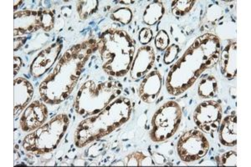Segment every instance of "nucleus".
<instances>
[{"label": "nucleus", "mask_w": 251, "mask_h": 167, "mask_svg": "<svg viewBox=\"0 0 251 167\" xmlns=\"http://www.w3.org/2000/svg\"><path fill=\"white\" fill-rule=\"evenodd\" d=\"M182 119L179 105L174 101L163 104L151 119V139L154 142H165L176 133Z\"/></svg>", "instance_id": "obj_7"}, {"label": "nucleus", "mask_w": 251, "mask_h": 167, "mask_svg": "<svg viewBox=\"0 0 251 167\" xmlns=\"http://www.w3.org/2000/svg\"><path fill=\"white\" fill-rule=\"evenodd\" d=\"M34 95V89L29 81L25 78L15 79V119L28 105Z\"/></svg>", "instance_id": "obj_15"}, {"label": "nucleus", "mask_w": 251, "mask_h": 167, "mask_svg": "<svg viewBox=\"0 0 251 167\" xmlns=\"http://www.w3.org/2000/svg\"><path fill=\"white\" fill-rule=\"evenodd\" d=\"M163 84V78L159 72L151 71L145 79H143L138 91L141 99L147 104L155 102L159 95Z\"/></svg>", "instance_id": "obj_14"}, {"label": "nucleus", "mask_w": 251, "mask_h": 167, "mask_svg": "<svg viewBox=\"0 0 251 167\" xmlns=\"http://www.w3.org/2000/svg\"><path fill=\"white\" fill-rule=\"evenodd\" d=\"M177 154L185 162H196L206 156L209 144L205 136L200 130H188L177 142Z\"/></svg>", "instance_id": "obj_9"}, {"label": "nucleus", "mask_w": 251, "mask_h": 167, "mask_svg": "<svg viewBox=\"0 0 251 167\" xmlns=\"http://www.w3.org/2000/svg\"><path fill=\"white\" fill-rule=\"evenodd\" d=\"M62 48L60 42L54 43L51 46L43 49L33 60L30 66V73L34 77L42 76L51 68L52 65L57 60Z\"/></svg>", "instance_id": "obj_12"}, {"label": "nucleus", "mask_w": 251, "mask_h": 167, "mask_svg": "<svg viewBox=\"0 0 251 167\" xmlns=\"http://www.w3.org/2000/svg\"><path fill=\"white\" fill-rule=\"evenodd\" d=\"M102 68L109 75H125L131 67L135 52L133 40L126 32L109 29L103 33L97 43Z\"/></svg>", "instance_id": "obj_4"}, {"label": "nucleus", "mask_w": 251, "mask_h": 167, "mask_svg": "<svg viewBox=\"0 0 251 167\" xmlns=\"http://www.w3.org/2000/svg\"><path fill=\"white\" fill-rule=\"evenodd\" d=\"M164 14V7L162 2L154 1L149 3L146 8L145 12L143 14V20L147 24L153 25L159 21L160 19L163 17Z\"/></svg>", "instance_id": "obj_19"}, {"label": "nucleus", "mask_w": 251, "mask_h": 167, "mask_svg": "<svg viewBox=\"0 0 251 167\" xmlns=\"http://www.w3.org/2000/svg\"><path fill=\"white\" fill-rule=\"evenodd\" d=\"M194 1H175L172 3V11L175 16H183L191 10Z\"/></svg>", "instance_id": "obj_22"}, {"label": "nucleus", "mask_w": 251, "mask_h": 167, "mask_svg": "<svg viewBox=\"0 0 251 167\" xmlns=\"http://www.w3.org/2000/svg\"><path fill=\"white\" fill-rule=\"evenodd\" d=\"M222 119V108L216 101L201 103L194 111V120L200 130L211 133L220 127Z\"/></svg>", "instance_id": "obj_10"}, {"label": "nucleus", "mask_w": 251, "mask_h": 167, "mask_svg": "<svg viewBox=\"0 0 251 167\" xmlns=\"http://www.w3.org/2000/svg\"><path fill=\"white\" fill-rule=\"evenodd\" d=\"M68 116L60 114L26 136L23 142L25 150L32 153L45 154L57 147L69 126Z\"/></svg>", "instance_id": "obj_6"}, {"label": "nucleus", "mask_w": 251, "mask_h": 167, "mask_svg": "<svg viewBox=\"0 0 251 167\" xmlns=\"http://www.w3.org/2000/svg\"><path fill=\"white\" fill-rule=\"evenodd\" d=\"M97 48L94 40L73 46L63 54L56 66L40 86L44 102L58 105L68 99L77 84L83 69Z\"/></svg>", "instance_id": "obj_2"}, {"label": "nucleus", "mask_w": 251, "mask_h": 167, "mask_svg": "<svg viewBox=\"0 0 251 167\" xmlns=\"http://www.w3.org/2000/svg\"><path fill=\"white\" fill-rule=\"evenodd\" d=\"M237 153L235 151H228L220 157L219 166L236 167Z\"/></svg>", "instance_id": "obj_24"}, {"label": "nucleus", "mask_w": 251, "mask_h": 167, "mask_svg": "<svg viewBox=\"0 0 251 167\" xmlns=\"http://www.w3.org/2000/svg\"><path fill=\"white\" fill-rule=\"evenodd\" d=\"M155 53L151 46H143L137 51V56L131 67V76L138 79L145 76L154 64Z\"/></svg>", "instance_id": "obj_13"}, {"label": "nucleus", "mask_w": 251, "mask_h": 167, "mask_svg": "<svg viewBox=\"0 0 251 167\" xmlns=\"http://www.w3.org/2000/svg\"><path fill=\"white\" fill-rule=\"evenodd\" d=\"M237 45L235 41L230 40L225 47L220 55V66L224 76L228 79H233L237 74Z\"/></svg>", "instance_id": "obj_16"}, {"label": "nucleus", "mask_w": 251, "mask_h": 167, "mask_svg": "<svg viewBox=\"0 0 251 167\" xmlns=\"http://www.w3.org/2000/svg\"><path fill=\"white\" fill-rule=\"evenodd\" d=\"M153 162L150 157L142 152H135L126 158V166H152Z\"/></svg>", "instance_id": "obj_20"}, {"label": "nucleus", "mask_w": 251, "mask_h": 167, "mask_svg": "<svg viewBox=\"0 0 251 167\" xmlns=\"http://www.w3.org/2000/svg\"><path fill=\"white\" fill-rule=\"evenodd\" d=\"M218 93L217 79L213 75H207L201 79L199 85V95L203 99H209Z\"/></svg>", "instance_id": "obj_18"}, {"label": "nucleus", "mask_w": 251, "mask_h": 167, "mask_svg": "<svg viewBox=\"0 0 251 167\" xmlns=\"http://www.w3.org/2000/svg\"><path fill=\"white\" fill-rule=\"evenodd\" d=\"M153 33L150 28H144L139 33V41L143 45H147L151 41Z\"/></svg>", "instance_id": "obj_27"}, {"label": "nucleus", "mask_w": 251, "mask_h": 167, "mask_svg": "<svg viewBox=\"0 0 251 167\" xmlns=\"http://www.w3.org/2000/svg\"><path fill=\"white\" fill-rule=\"evenodd\" d=\"M169 44V38L168 34L164 30H161L155 38V45L160 50H164Z\"/></svg>", "instance_id": "obj_25"}, {"label": "nucleus", "mask_w": 251, "mask_h": 167, "mask_svg": "<svg viewBox=\"0 0 251 167\" xmlns=\"http://www.w3.org/2000/svg\"><path fill=\"white\" fill-rule=\"evenodd\" d=\"M21 60L17 56L15 57V75L17 74L18 71H20V66H21Z\"/></svg>", "instance_id": "obj_28"}, {"label": "nucleus", "mask_w": 251, "mask_h": 167, "mask_svg": "<svg viewBox=\"0 0 251 167\" xmlns=\"http://www.w3.org/2000/svg\"><path fill=\"white\" fill-rule=\"evenodd\" d=\"M54 14L49 9L23 10L15 14V37L43 28L50 31L54 26Z\"/></svg>", "instance_id": "obj_8"}, {"label": "nucleus", "mask_w": 251, "mask_h": 167, "mask_svg": "<svg viewBox=\"0 0 251 167\" xmlns=\"http://www.w3.org/2000/svg\"><path fill=\"white\" fill-rule=\"evenodd\" d=\"M220 142L226 146H234L237 144V117L228 116L223 120L219 132Z\"/></svg>", "instance_id": "obj_17"}, {"label": "nucleus", "mask_w": 251, "mask_h": 167, "mask_svg": "<svg viewBox=\"0 0 251 167\" xmlns=\"http://www.w3.org/2000/svg\"><path fill=\"white\" fill-rule=\"evenodd\" d=\"M131 111L130 99L117 98L100 113L80 122L75 134V144L81 148L111 134L128 120Z\"/></svg>", "instance_id": "obj_3"}, {"label": "nucleus", "mask_w": 251, "mask_h": 167, "mask_svg": "<svg viewBox=\"0 0 251 167\" xmlns=\"http://www.w3.org/2000/svg\"><path fill=\"white\" fill-rule=\"evenodd\" d=\"M98 1H80L77 3L78 13L81 19H87L97 11Z\"/></svg>", "instance_id": "obj_21"}, {"label": "nucleus", "mask_w": 251, "mask_h": 167, "mask_svg": "<svg viewBox=\"0 0 251 167\" xmlns=\"http://www.w3.org/2000/svg\"><path fill=\"white\" fill-rule=\"evenodd\" d=\"M131 18H132V13H131V9H126V8L117 9L112 12V14H111L112 20L118 21L123 24H127L130 23Z\"/></svg>", "instance_id": "obj_23"}, {"label": "nucleus", "mask_w": 251, "mask_h": 167, "mask_svg": "<svg viewBox=\"0 0 251 167\" xmlns=\"http://www.w3.org/2000/svg\"><path fill=\"white\" fill-rule=\"evenodd\" d=\"M220 39L212 34L197 38L177 60L167 78V90L178 95L190 88L200 74L220 60Z\"/></svg>", "instance_id": "obj_1"}, {"label": "nucleus", "mask_w": 251, "mask_h": 167, "mask_svg": "<svg viewBox=\"0 0 251 167\" xmlns=\"http://www.w3.org/2000/svg\"><path fill=\"white\" fill-rule=\"evenodd\" d=\"M48 118L47 107L44 103L34 101L26 108L20 120V128L25 132L37 130Z\"/></svg>", "instance_id": "obj_11"}, {"label": "nucleus", "mask_w": 251, "mask_h": 167, "mask_svg": "<svg viewBox=\"0 0 251 167\" xmlns=\"http://www.w3.org/2000/svg\"><path fill=\"white\" fill-rule=\"evenodd\" d=\"M123 85L116 80L97 83L89 80L77 92L75 110L82 117L96 116L119 98Z\"/></svg>", "instance_id": "obj_5"}, {"label": "nucleus", "mask_w": 251, "mask_h": 167, "mask_svg": "<svg viewBox=\"0 0 251 167\" xmlns=\"http://www.w3.org/2000/svg\"><path fill=\"white\" fill-rule=\"evenodd\" d=\"M178 52H179V47L178 46H176V45H173V46H170L166 50L165 54H164V62L166 64H171L176 59Z\"/></svg>", "instance_id": "obj_26"}]
</instances>
